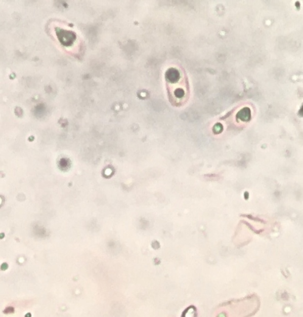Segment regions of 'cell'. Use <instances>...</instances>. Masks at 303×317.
Here are the masks:
<instances>
[{"label":"cell","mask_w":303,"mask_h":317,"mask_svg":"<svg viewBox=\"0 0 303 317\" xmlns=\"http://www.w3.org/2000/svg\"><path fill=\"white\" fill-rule=\"evenodd\" d=\"M167 90L169 100L174 104H182L187 99L188 95V84L186 75L183 71L176 68L168 69L166 73Z\"/></svg>","instance_id":"obj_1"}]
</instances>
